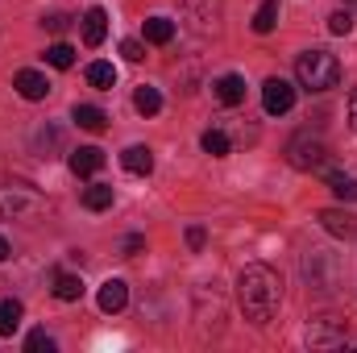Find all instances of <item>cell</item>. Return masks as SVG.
Wrapping results in <instances>:
<instances>
[{
    "instance_id": "52a82bcc",
    "label": "cell",
    "mask_w": 357,
    "mask_h": 353,
    "mask_svg": "<svg viewBox=\"0 0 357 353\" xmlns=\"http://www.w3.org/2000/svg\"><path fill=\"white\" fill-rule=\"evenodd\" d=\"M13 88L21 91V100H46L50 96V84L42 71H17L13 75Z\"/></svg>"
},
{
    "instance_id": "277c9868",
    "label": "cell",
    "mask_w": 357,
    "mask_h": 353,
    "mask_svg": "<svg viewBox=\"0 0 357 353\" xmlns=\"http://www.w3.org/2000/svg\"><path fill=\"white\" fill-rule=\"evenodd\" d=\"M287 158H291V167H299V171H320L324 167V158H328V146L320 142V137H295L291 146H287Z\"/></svg>"
},
{
    "instance_id": "7c38bea8",
    "label": "cell",
    "mask_w": 357,
    "mask_h": 353,
    "mask_svg": "<svg viewBox=\"0 0 357 353\" xmlns=\"http://www.w3.org/2000/svg\"><path fill=\"white\" fill-rule=\"evenodd\" d=\"M216 100L220 104H241L245 100V80L241 75H220L216 80Z\"/></svg>"
},
{
    "instance_id": "cb8c5ba5",
    "label": "cell",
    "mask_w": 357,
    "mask_h": 353,
    "mask_svg": "<svg viewBox=\"0 0 357 353\" xmlns=\"http://www.w3.org/2000/svg\"><path fill=\"white\" fill-rule=\"evenodd\" d=\"M328 187H333L337 200H357V179L349 175H328Z\"/></svg>"
},
{
    "instance_id": "e0dca14e",
    "label": "cell",
    "mask_w": 357,
    "mask_h": 353,
    "mask_svg": "<svg viewBox=\"0 0 357 353\" xmlns=\"http://www.w3.org/2000/svg\"><path fill=\"white\" fill-rule=\"evenodd\" d=\"M54 295H59L63 303H75V299L84 295V278H79V274H59V278H54Z\"/></svg>"
},
{
    "instance_id": "ac0fdd59",
    "label": "cell",
    "mask_w": 357,
    "mask_h": 353,
    "mask_svg": "<svg viewBox=\"0 0 357 353\" xmlns=\"http://www.w3.org/2000/svg\"><path fill=\"white\" fill-rule=\"evenodd\" d=\"M84 208H91V212L112 208V187H108V183H91L88 191H84Z\"/></svg>"
},
{
    "instance_id": "6da1fadb",
    "label": "cell",
    "mask_w": 357,
    "mask_h": 353,
    "mask_svg": "<svg viewBox=\"0 0 357 353\" xmlns=\"http://www.w3.org/2000/svg\"><path fill=\"white\" fill-rule=\"evenodd\" d=\"M237 299H241L245 320L266 324L270 316L278 312V303H282V278L262 262L245 266V270L237 274Z\"/></svg>"
},
{
    "instance_id": "4316f807",
    "label": "cell",
    "mask_w": 357,
    "mask_h": 353,
    "mask_svg": "<svg viewBox=\"0 0 357 353\" xmlns=\"http://www.w3.org/2000/svg\"><path fill=\"white\" fill-rule=\"evenodd\" d=\"M328 29L341 38V33H349V29H354V17H349V13H333V17H328Z\"/></svg>"
},
{
    "instance_id": "d4e9b609",
    "label": "cell",
    "mask_w": 357,
    "mask_h": 353,
    "mask_svg": "<svg viewBox=\"0 0 357 353\" xmlns=\"http://www.w3.org/2000/svg\"><path fill=\"white\" fill-rule=\"evenodd\" d=\"M25 350H29V353H50V350H54V337H46V329H33V333H29V341H25Z\"/></svg>"
},
{
    "instance_id": "603a6c76",
    "label": "cell",
    "mask_w": 357,
    "mask_h": 353,
    "mask_svg": "<svg viewBox=\"0 0 357 353\" xmlns=\"http://www.w3.org/2000/svg\"><path fill=\"white\" fill-rule=\"evenodd\" d=\"M204 154L225 158V154H229V137H225L220 129H208V133H204Z\"/></svg>"
},
{
    "instance_id": "ffe728a7",
    "label": "cell",
    "mask_w": 357,
    "mask_h": 353,
    "mask_svg": "<svg viewBox=\"0 0 357 353\" xmlns=\"http://www.w3.org/2000/svg\"><path fill=\"white\" fill-rule=\"evenodd\" d=\"M278 25V0H262L254 13V33H270Z\"/></svg>"
},
{
    "instance_id": "9c48e42d",
    "label": "cell",
    "mask_w": 357,
    "mask_h": 353,
    "mask_svg": "<svg viewBox=\"0 0 357 353\" xmlns=\"http://www.w3.org/2000/svg\"><path fill=\"white\" fill-rule=\"evenodd\" d=\"M100 167H104V150H100V146H79V150H71V171L79 179L96 175Z\"/></svg>"
},
{
    "instance_id": "7402d4cb",
    "label": "cell",
    "mask_w": 357,
    "mask_h": 353,
    "mask_svg": "<svg viewBox=\"0 0 357 353\" xmlns=\"http://www.w3.org/2000/svg\"><path fill=\"white\" fill-rule=\"evenodd\" d=\"M46 63L59 67V71H67V67H75V50H71L67 42H54V46L46 50Z\"/></svg>"
},
{
    "instance_id": "4fadbf2b",
    "label": "cell",
    "mask_w": 357,
    "mask_h": 353,
    "mask_svg": "<svg viewBox=\"0 0 357 353\" xmlns=\"http://www.w3.org/2000/svg\"><path fill=\"white\" fill-rule=\"evenodd\" d=\"M71 121L79 125V129H88V133H100L104 125H108V117L96 108V104H75V112H71Z\"/></svg>"
},
{
    "instance_id": "8fae6325",
    "label": "cell",
    "mask_w": 357,
    "mask_h": 353,
    "mask_svg": "<svg viewBox=\"0 0 357 353\" xmlns=\"http://www.w3.org/2000/svg\"><path fill=\"white\" fill-rule=\"evenodd\" d=\"M121 167H125L129 175H150V171H154V154H150L146 146H129V150L121 154Z\"/></svg>"
},
{
    "instance_id": "3957f363",
    "label": "cell",
    "mask_w": 357,
    "mask_h": 353,
    "mask_svg": "<svg viewBox=\"0 0 357 353\" xmlns=\"http://www.w3.org/2000/svg\"><path fill=\"white\" fill-rule=\"evenodd\" d=\"M295 80L307 91H328V88H337V80H341V63L328 50H303L295 59Z\"/></svg>"
},
{
    "instance_id": "83f0119b",
    "label": "cell",
    "mask_w": 357,
    "mask_h": 353,
    "mask_svg": "<svg viewBox=\"0 0 357 353\" xmlns=\"http://www.w3.org/2000/svg\"><path fill=\"white\" fill-rule=\"evenodd\" d=\"M42 25H46L50 33H63V29H67V17H63V13H50V17H46Z\"/></svg>"
},
{
    "instance_id": "9a60e30c",
    "label": "cell",
    "mask_w": 357,
    "mask_h": 353,
    "mask_svg": "<svg viewBox=\"0 0 357 353\" xmlns=\"http://www.w3.org/2000/svg\"><path fill=\"white\" fill-rule=\"evenodd\" d=\"M133 104H137V112H142V117L162 112V96H158V88H150V84H142V88L133 91Z\"/></svg>"
},
{
    "instance_id": "f1b7e54d",
    "label": "cell",
    "mask_w": 357,
    "mask_h": 353,
    "mask_svg": "<svg viewBox=\"0 0 357 353\" xmlns=\"http://www.w3.org/2000/svg\"><path fill=\"white\" fill-rule=\"evenodd\" d=\"M204 241H208V237H204V229H199V225H191V229H187V246H191V250H204Z\"/></svg>"
},
{
    "instance_id": "5b68a950",
    "label": "cell",
    "mask_w": 357,
    "mask_h": 353,
    "mask_svg": "<svg viewBox=\"0 0 357 353\" xmlns=\"http://www.w3.org/2000/svg\"><path fill=\"white\" fill-rule=\"evenodd\" d=\"M307 345L312 350H341L345 345V324L333 320V316H320L307 324Z\"/></svg>"
},
{
    "instance_id": "7a4b0ae2",
    "label": "cell",
    "mask_w": 357,
    "mask_h": 353,
    "mask_svg": "<svg viewBox=\"0 0 357 353\" xmlns=\"http://www.w3.org/2000/svg\"><path fill=\"white\" fill-rule=\"evenodd\" d=\"M46 195L38 191V187H29V183H21V179H4L0 183V220H25V225H33V220H42L46 216Z\"/></svg>"
},
{
    "instance_id": "484cf974",
    "label": "cell",
    "mask_w": 357,
    "mask_h": 353,
    "mask_svg": "<svg viewBox=\"0 0 357 353\" xmlns=\"http://www.w3.org/2000/svg\"><path fill=\"white\" fill-rule=\"evenodd\" d=\"M121 54H125L129 63H142V59H146V46H142L137 38H125V42H121Z\"/></svg>"
},
{
    "instance_id": "1f68e13d",
    "label": "cell",
    "mask_w": 357,
    "mask_h": 353,
    "mask_svg": "<svg viewBox=\"0 0 357 353\" xmlns=\"http://www.w3.org/2000/svg\"><path fill=\"white\" fill-rule=\"evenodd\" d=\"M4 258H8V241L0 237V262H4Z\"/></svg>"
},
{
    "instance_id": "ba28073f",
    "label": "cell",
    "mask_w": 357,
    "mask_h": 353,
    "mask_svg": "<svg viewBox=\"0 0 357 353\" xmlns=\"http://www.w3.org/2000/svg\"><path fill=\"white\" fill-rule=\"evenodd\" d=\"M96 303H100V312H121V308L129 303V287H125V278H108V283L100 287Z\"/></svg>"
},
{
    "instance_id": "5bb4252c",
    "label": "cell",
    "mask_w": 357,
    "mask_h": 353,
    "mask_svg": "<svg viewBox=\"0 0 357 353\" xmlns=\"http://www.w3.org/2000/svg\"><path fill=\"white\" fill-rule=\"evenodd\" d=\"M21 316H25V308L17 299H0V337H13L21 329Z\"/></svg>"
},
{
    "instance_id": "2e32d148",
    "label": "cell",
    "mask_w": 357,
    "mask_h": 353,
    "mask_svg": "<svg viewBox=\"0 0 357 353\" xmlns=\"http://www.w3.org/2000/svg\"><path fill=\"white\" fill-rule=\"evenodd\" d=\"M171 38H175V21H167V17H150V21H146V42L167 46Z\"/></svg>"
},
{
    "instance_id": "30bf717a",
    "label": "cell",
    "mask_w": 357,
    "mask_h": 353,
    "mask_svg": "<svg viewBox=\"0 0 357 353\" xmlns=\"http://www.w3.org/2000/svg\"><path fill=\"white\" fill-rule=\"evenodd\" d=\"M79 21H84V42H88V46H100V42L108 38V13H104V8H88Z\"/></svg>"
},
{
    "instance_id": "8992f818",
    "label": "cell",
    "mask_w": 357,
    "mask_h": 353,
    "mask_svg": "<svg viewBox=\"0 0 357 353\" xmlns=\"http://www.w3.org/2000/svg\"><path fill=\"white\" fill-rule=\"evenodd\" d=\"M262 104H266V112L270 117H282V112H291L295 108V88L287 84V80H266L262 84Z\"/></svg>"
},
{
    "instance_id": "f546056e",
    "label": "cell",
    "mask_w": 357,
    "mask_h": 353,
    "mask_svg": "<svg viewBox=\"0 0 357 353\" xmlns=\"http://www.w3.org/2000/svg\"><path fill=\"white\" fill-rule=\"evenodd\" d=\"M142 246H146V237H142V233L125 237V254H129V258H133V254H142Z\"/></svg>"
},
{
    "instance_id": "4dcf8cb0",
    "label": "cell",
    "mask_w": 357,
    "mask_h": 353,
    "mask_svg": "<svg viewBox=\"0 0 357 353\" xmlns=\"http://www.w3.org/2000/svg\"><path fill=\"white\" fill-rule=\"evenodd\" d=\"M349 129L357 133V88H354V96H349Z\"/></svg>"
},
{
    "instance_id": "d6986e66",
    "label": "cell",
    "mask_w": 357,
    "mask_h": 353,
    "mask_svg": "<svg viewBox=\"0 0 357 353\" xmlns=\"http://www.w3.org/2000/svg\"><path fill=\"white\" fill-rule=\"evenodd\" d=\"M88 84L100 91H112L116 84V71H112V63H88Z\"/></svg>"
},
{
    "instance_id": "44dd1931",
    "label": "cell",
    "mask_w": 357,
    "mask_h": 353,
    "mask_svg": "<svg viewBox=\"0 0 357 353\" xmlns=\"http://www.w3.org/2000/svg\"><path fill=\"white\" fill-rule=\"evenodd\" d=\"M320 225H324L333 237H349V233H354V220H349L345 212H333V208H328V212H320Z\"/></svg>"
}]
</instances>
